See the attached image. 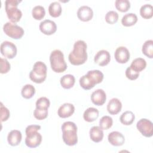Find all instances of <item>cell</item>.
<instances>
[{"mask_svg":"<svg viewBox=\"0 0 153 153\" xmlns=\"http://www.w3.org/2000/svg\"><path fill=\"white\" fill-rule=\"evenodd\" d=\"M87 44L82 40H78L74 43V49L69 53L68 59L73 65L84 64L87 59Z\"/></svg>","mask_w":153,"mask_h":153,"instance_id":"cell-1","label":"cell"},{"mask_svg":"<svg viewBox=\"0 0 153 153\" xmlns=\"http://www.w3.org/2000/svg\"><path fill=\"white\" fill-rule=\"evenodd\" d=\"M103 74L99 70L89 71L79 79V84L84 90H90L97 84L100 83L103 79Z\"/></svg>","mask_w":153,"mask_h":153,"instance_id":"cell-2","label":"cell"},{"mask_svg":"<svg viewBox=\"0 0 153 153\" xmlns=\"http://www.w3.org/2000/svg\"><path fill=\"white\" fill-rule=\"evenodd\" d=\"M62 138L63 142L68 146H74L78 142L77 127L72 121H66L62 125Z\"/></svg>","mask_w":153,"mask_h":153,"instance_id":"cell-3","label":"cell"},{"mask_svg":"<svg viewBox=\"0 0 153 153\" xmlns=\"http://www.w3.org/2000/svg\"><path fill=\"white\" fill-rule=\"evenodd\" d=\"M41 129V126L39 125H30L26 128V145L30 148H34L38 146L42 142L41 134L37 132Z\"/></svg>","mask_w":153,"mask_h":153,"instance_id":"cell-4","label":"cell"},{"mask_svg":"<svg viewBox=\"0 0 153 153\" xmlns=\"http://www.w3.org/2000/svg\"><path fill=\"white\" fill-rule=\"evenodd\" d=\"M50 62L51 68L55 72L62 73L67 69V65L64 59L63 53L59 50H54L51 53Z\"/></svg>","mask_w":153,"mask_h":153,"instance_id":"cell-5","label":"cell"},{"mask_svg":"<svg viewBox=\"0 0 153 153\" xmlns=\"http://www.w3.org/2000/svg\"><path fill=\"white\" fill-rule=\"evenodd\" d=\"M21 1L19 0H6L5 1V10L8 19L12 23H17L19 22L22 13L20 10L17 8L18 4Z\"/></svg>","mask_w":153,"mask_h":153,"instance_id":"cell-6","label":"cell"},{"mask_svg":"<svg viewBox=\"0 0 153 153\" xmlns=\"http://www.w3.org/2000/svg\"><path fill=\"white\" fill-rule=\"evenodd\" d=\"M47 66L42 62H35L32 70L29 73L30 79L34 82L40 84L43 82L47 77Z\"/></svg>","mask_w":153,"mask_h":153,"instance_id":"cell-7","label":"cell"},{"mask_svg":"<svg viewBox=\"0 0 153 153\" xmlns=\"http://www.w3.org/2000/svg\"><path fill=\"white\" fill-rule=\"evenodd\" d=\"M3 30L7 35L15 39L21 38L25 33V31L22 27L11 22H7L4 24Z\"/></svg>","mask_w":153,"mask_h":153,"instance_id":"cell-8","label":"cell"},{"mask_svg":"<svg viewBox=\"0 0 153 153\" xmlns=\"http://www.w3.org/2000/svg\"><path fill=\"white\" fill-rule=\"evenodd\" d=\"M136 127L140 133L146 137H151L153 134L152 123L146 118L139 120L136 124Z\"/></svg>","mask_w":153,"mask_h":153,"instance_id":"cell-9","label":"cell"},{"mask_svg":"<svg viewBox=\"0 0 153 153\" xmlns=\"http://www.w3.org/2000/svg\"><path fill=\"white\" fill-rule=\"evenodd\" d=\"M1 53L5 57L13 59L17 54L16 45L10 41H5L1 44Z\"/></svg>","mask_w":153,"mask_h":153,"instance_id":"cell-10","label":"cell"},{"mask_svg":"<svg viewBox=\"0 0 153 153\" xmlns=\"http://www.w3.org/2000/svg\"><path fill=\"white\" fill-rule=\"evenodd\" d=\"M39 29L44 34L50 35L56 32L57 26L54 22L47 19L40 23Z\"/></svg>","mask_w":153,"mask_h":153,"instance_id":"cell-11","label":"cell"},{"mask_svg":"<svg viewBox=\"0 0 153 153\" xmlns=\"http://www.w3.org/2000/svg\"><path fill=\"white\" fill-rule=\"evenodd\" d=\"M116 61L120 63H125L130 59V53L128 49L123 46L118 47L114 53Z\"/></svg>","mask_w":153,"mask_h":153,"instance_id":"cell-12","label":"cell"},{"mask_svg":"<svg viewBox=\"0 0 153 153\" xmlns=\"http://www.w3.org/2000/svg\"><path fill=\"white\" fill-rule=\"evenodd\" d=\"M111 60V56L109 53L105 50H102L99 51L94 57V61L96 63L100 66L107 65Z\"/></svg>","mask_w":153,"mask_h":153,"instance_id":"cell-13","label":"cell"},{"mask_svg":"<svg viewBox=\"0 0 153 153\" xmlns=\"http://www.w3.org/2000/svg\"><path fill=\"white\" fill-rule=\"evenodd\" d=\"M77 16L80 20L82 22H88L93 18V10L87 5L81 6L78 10Z\"/></svg>","mask_w":153,"mask_h":153,"instance_id":"cell-14","label":"cell"},{"mask_svg":"<svg viewBox=\"0 0 153 153\" xmlns=\"http://www.w3.org/2000/svg\"><path fill=\"white\" fill-rule=\"evenodd\" d=\"M108 142L113 146H119L124 143L125 138L123 134L117 131L111 132L108 136Z\"/></svg>","mask_w":153,"mask_h":153,"instance_id":"cell-15","label":"cell"},{"mask_svg":"<svg viewBox=\"0 0 153 153\" xmlns=\"http://www.w3.org/2000/svg\"><path fill=\"white\" fill-rule=\"evenodd\" d=\"M106 99V94L102 89H97L91 95V100L93 104L97 106L103 105Z\"/></svg>","mask_w":153,"mask_h":153,"instance_id":"cell-16","label":"cell"},{"mask_svg":"<svg viewBox=\"0 0 153 153\" xmlns=\"http://www.w3.org/2000/svg\"><path fill=\"white\" fill-rule=\"evenodd\" d=\"M75 111L74 106L70 103H65L61 105L57 111L58 115L62 118L71 117Z\"/></svg>","mask_w":153,"mask_h":153,"instance_id":"cell-17","label":"cell"},{"mask_svg":"<svg viewBox=\"0 0 153 153\" xmlns=\"http://www.w3.org/2000/svg\"><path fill=\"white\" fill-rule=\"evenodd\" d=\"M122 108V103L117 98H112L107 105V111L111 115H116L119 113Z\"/></svg>","mask_w":153,"mask_h":153,"instance_id":"cell-18","label":"cell"},{"mask_svg":"<svg viewBox=\"0 0 153 153\" xmlns=\"http://www.w3.org/2000/svg\"><path fill=\"white\" fill-rule=\"evenodd\" d=\"M22 138V135L20 131L13 130L8 133L7 136V141L11 146H15L20 144Z\"/></svg>","mask_w":153,"mask_h":153,"instance_id":"cell-19","label":"cell"},{"mask_svg":"<svg viewBox=\"0 0 153 153\" xmlns=\"http://www.w3.org/2000/svg\"><path fill=\"white\" fill-rule=\"evenodd\" d=\"M90 137L94 142L98 143L103 138V131L99 126L92 127L89 131Z\"/></svg>","mask_w":153,"mask_h":153,"instance_id":"cell-20","label":"cell"},{"mask_svg":"<svg viewBox=\"0 0 153 153\" xmlns=\"http://www.w3.org/2000/svg\"><path fill=\"white\" fill-rule=\"evenodd\" d=\"M99 112L94 108L90 107L87 108L83 114L84 120L87 122H93L99 117Z\"/></svg>","mask_w":153,"mask_h":153,"instance_id":"cell-21","label":"cell"},{"mask_svg":"<svg viewBox=\"0 0 153 153\" xmlns=\"http://www.w3.org/2000/svg\"><path fill=\"white\" fill-rule=\"evenodd\" d=\"M60 82L63 88L65 89H69L74 85L75 78L74 76L71 74H66L60 78Z\"/></svg>","mask_w":153,"mask_h":153,"instance_id":"cell-22","label":"cell"},{"mask_svg":"<svg viewBox=\"0 0 153 153\" xmlns=\"http://www.w3.org/2000/svg\"><path fill=\"white\" fill-rule=\"evenodd\" d=\"M137 22V17L136 14L131 13L125 14L121 19L122 25L126 27L131 26L135 25Z\"/></svg>","mask_w":153,"mask_h":153,"instance_id":"cell-23","label":"cell"},{"mask_svg":"<svg viewBox=\"0 0 153 153\" xmlns=\"http://www.w3.org/2000/svg\"><path fill=\"white\" fill-rule=\"evenodd\" d=\"M146 66V60L143 59V58H136L135 59H134L130 67L134 70L136 72H140L142 71H143Z\"/></svg>","mask_w":153,"mask_h":153,"instance_id":"cell-24","label":"cell"},{"mask_svg":"<svg viewBox=\"0 0 153 153\" xmlns=\"http://www.w3.org/2000/svg\"><path fill=\"white\" fill-rule=\"evenodd\" d=\"M62 7L59 2L54 1L51 2L48 7V13L53 17H57L62 13Z\"/></svg>","mask_w":153,"mask_h":153,"instance_id":"cell-25","label":"cell"},{"mask_svg":"<svg viewBox=\"0 0 153 153\" xmlns=\"http://www.w3.org/2000/svg\"><path fill=\"white\" fill-rule=\"evenodd\" d=\"M135 119L134 114L130 111H127L123 112L120 117L121 123L126 126L131 125Z\"/></svg>","mask_w":153,"mask_h":153,"instance_id":"cell-26","label":"cell"},{"mask_svg":"<svg viewBox=\"0 0 153 153\" xmlns=\"http://www.w3.org/2000/svg\"><path fill=\"white\" fill-rule=\"evenodd\" d=\"M142 51L143 54L152 59L153 57V41L152 39L146 41L142 45Z\"/></svg>","mask_w":153,"mask_h":153,"instance_id":"cell-27","label":"cell"},{"mask_svg":"<svg viewBox=\"0 0 153 153\" xmlns=\"http://www.w3.org/2000/svg\"><path fill=\"white\" fill-rule=\"evenodd\" d=\"M140 16L145 19H149L153 16V7L151 4H146L140 8Z\"/></svg>","mask_w":153,"mask_h":153,"instance_id":"cell-28","label":"cell"},{"mask_svg":"<svg viewBox=\"0 0 153 153\" xmlns=\"http://www.w3.org/2000/svg\"><path fill=\"white\" fill-rule=\"evenodd\" d=\"M35 93V88L32 84H26L25 85L22 90L21 94L23 97L25 99L32 98Z\"/></svg>","mask_w":153,"mask_h":153,"instance_id":"cell-29","label":"cell"},{"mask_svg":"<svg viewBox=\"0 0 153 153\" xmlns=\"http://www.w3.org/2000/svg\"><path fill=\"white\" fill-rule=\"evenodd\" d=\"M32 17L35 20H41L44 18L45 14V8L41 5H36L33 8L32 10Z\"/></svg>","mask_w":153,"mask_h":153,"instance_id":"cell-30","label":"cell"},{"mask_svg":"<svg viewBox=\"0 0 153 153\" xmlns=\"http://www.w3.org/2000/svg\"><path fill=\"white\" fill-rule=\"evenodd\" d=\"M115 5L116 8L121 12H126L130 8V2L128 0H116Z\"/></svg>","mask_w":153,"mask_h":153,"instance_id":"cell-31","label":"cell"},{"mask_svg":"<svg viewBox=\"0 0 153 153\" xmlns=\"http://www.w3.org/2000/svg\"><path fill=\"white\" fill-rule=\"evenodd\" d=\"M113 124L112 118L108 115L102 117L99 121V127L102 130H108L111 128Z\"/></svg>","mask_w":153,"mask_h":153,"instance_id":"cell-32","label":"cell"},{"mask_svg":"<svg viewBox=\"0 0 153 153\" xmlns=\"http://www.w3.org/2000/svg\"><path fill=\"white\" fill-rule=\"evenodd\" d=\"M50 102L49 99L45 97L39 98L36 102V108L41 109H47L49 108Z\"/></svg>","mask_w":153,"mask_h":153,"instance_id":"cell-33","label":"cell"},{"mask_svg":"<svg viewBox=\"0 0 153 153\" xmlns=\"http://www.w3.org/2000/svg\"><path fill=\"white\" fill-rule=\"evenodd\" d=\"M105 20L108 23L114 24L118 19V14L115 11H109L105 15Z\"/></svg>","mask_w":153,"mask_h":153,"instance_id":"cell-34","label":"cell"},{"mask_svg":"<svg viewBox=\"0 0 153 153\" xmlns=\"http://www.w3.org/2000/svg\"><path fill=\"white\" fill-rule=\"evenodd\" d=\"M48 109H41L36 108L33 111V115L35 118L38 120H42L46 118L48 116Z\"/></svg>","mask_w":153,"mask_h":153,"instance_id":"cell-35","label":"cell"},{"mask_svg":"<svg viewBox=\"0 0 153 153\" xmlns=\"http://www.w3.org/2000/svg\"><path fill=\"white\" fill-rule=\"evenodd\" d=\"M139 75V72H136L133 70L130 66L128 67L126 70V77L130 80L136 79Z\"/></svg>","mask_w":153,"mask_h":153,"instance_id":"cell-36","label":"cell"},{"mask_svg":"<svg viewBox=\"0 0 153 153\" xmlns=\"http://www.w3.org/2000/svg\"><path fill=\"white\" fill-rule=\"evenodd\" d=\"M11 68V66L8 61L6 59L1 58V74L7 73Z\"/></svg>","mask_w":153,"mask_h":153,"instance_id":"cell-37","label":"cell"},{"mask_svg":"<svg viewBox=\"0 0 153 153\" xmlns=\"http://www.w3.org/2000/svg\"><path fill=\"white\" fill-rule=\"evenodd\" d=\"M1 122L7 121L10 117V111L5 106H4L2 103H1Z\"/></svg>","mask_w":153,"mask_h":153,"instance_id":"cell-38","label":"cell"}]
</instances>
